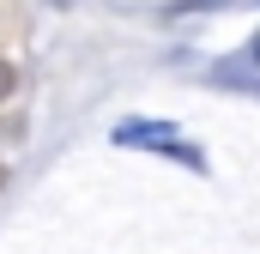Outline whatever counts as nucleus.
<instances>
[{
    "label": "nucleus",
    "instance_id": "f257e3e1",
    "mask_svg": "<svg viewBox=\"0 0 260 254\" xmlns=\"http://www.w3.org/2000/svg\"><path fill=\"white\" fill-rule=\"evenodd\" d=\"M115 139H121V145H151V151H176L182 164H200V151H188L164 121H127V127H115Z\"/></svg>",
    "mask_w": 260,
    "mask_h": 254
},
{
    "label": "nucleus",
    "instance_id": "f03ea898",
    "mask_svg": "<svg viewBox=\"0 0 260 254\" xmlns=\"http://www.w3.org/2000/svg\"><path fill=\"white\" fill-rule=\"evenodd\" d=\"M6 91H12V67L0 61V97H6Z\"/></svg>",
    "mask_w": 260,
    "mask_h": 254
}]
</instances>
